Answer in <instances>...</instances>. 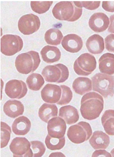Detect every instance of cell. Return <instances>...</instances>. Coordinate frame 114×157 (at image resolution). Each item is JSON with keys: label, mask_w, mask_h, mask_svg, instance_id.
<instances>
[{"label": "cell", "mask_w": 114, "mask_h": 157, "mask_svg": "<svg viewBox=\"0 0 114 157\" xmlns=\"http://www.w3.org/2000/svg\"><path fill=\"white\" fill-rule=\"evenodd\" d=\"M53 1H31V6L34 12L38 14H43L49 10L53 4Z\"/></svg>", "instance_id": "29"}, {"label": "cell", "mask_w": 114, "mask_h": 157, "mask_svg": "<svg viewBox=\"0 0 114 157\" xmlns=\"http://www.w3.org/2000/svg\"><path fill=\"white\" fill-rule=\"evenodd\" d=\"M42 99L48 104H56L59 102L62 95L61 86L53 84L45 85L41 92Z\"/></svg>", "instance_id": "13"}, {"label": "cell", "mask_w": 114, "mask_h": 157, "mask_svg": "<svg viewBox=\"0 0 114 157\" xmlns=\"http://www.w3.org/2000/svg\"><path fill=\"white\" fill-rule=\"evenodd\" d=\"M96 67V59L89 53L80 55L74 64V70L77 75L88 76L95 71Z\"/></svg>", "instance_id": "8"}, {"label": "cell", "mask_w": 114, "mask_h": 157, "mask_svg": "<svg viewBox=\"0 0 114 157\" xmlns=\"http://www.w3.org/2000/svg\"><path fill=\"white\" fill-rule=\"evenodd\" d=\"M57 115L58 108L55 105L45 103L39 108V116L40 119L45 123H47L52 118L57 117Z\"/></svg>", "instance_id": "24"}, {"label": "cell", "mask_w": 114, "mask_h": 157, "mask_svg": "<svg viewBox=\"0 0 114 157\" xmlns=\"http://www.w3.org/2000/svg\"><path fill=\"white\" fill-rule=\"evenodd\" d=\"M63 38V35L60 30L51 28L47 30L44 35V39L48 45H59Z\"/></svg>", "instance_id": "26"}, {"label": "cell", "mask_w": 114, "mask_h": 157, "mask_svg": "<svg viewBox=\"0 0 114 157\" xmlns=\"http://www.w3.org/2000/svg\"><path fill=\"white\" fill-rule=\"evenodd\" d=\"M106 49L109 52L114 53V34H110L104 39Z\"/></svg>", "instance_id": "33"}, {"label": "cell", "mask_w": 114, "mask_h": 157, "mask_svg": "<svg viewBox=\"0 0 114 157\" xmlns=\"http://www.w3.org/2000/svg\"><path fill=\"white\" fill-rule=\"evenodd\" d=\"M40 26L39 18L33 13L22 16L18 21V29L25 35H30L38 32Z\"/></svg>", "instance_id": "9"}, {"label": "cell", "mask_w": 114, "mask_h": 157, "mask_svg": "<svg viewBox=\"0 0 114 157\" xmlns=\"http://www.w3.org/2000/svg\"><path fill=\"white\" fill-rule=\"evenodd\" d=\"M92 89L107 98L114 95V75L98 73L92 77Z\"/></svg>", "instance_id": "4"}, {"label": "cell", "mask_w": 114, "mask_h": 157, "mask_svg": "<svg viewBox=\"0 0 114 157\" xmlns=\"http://www.w3.org/2000/svg\"><path fill=\"white\" fill-rule=\"evenodd\" d=\"M72 87L76 94L83 95L92 90V82L88 78L79 77L74 81Z\"/></svg>", "instance_id": "23"}, {"label": "cell", "mask_w": 114, "mask_h": 157, "mask_svg": "<svg viewBox=\"0 0 114 157\" xmlns=\"http://www.w3.org/2000/svg\"><path fill=\"white\" fill-rule=\"evenodd\" d=\"M99 69L103 74L114 75V54L105 53L102 55L99 59Z\"/></svg>", "instance_id": "21"}, {"label": "cell", "mask_w": 114, "mask_h": 157, "mask_svg": "<svg viewBox=\"0 0 114 157\" xmlns=\"http://www.w3.org/2000/svg\"><path fill=\"white\" fill-rule=\"evenodd\" d=\"M110 25L108 28V31L111 33H114V14L110 16Z\"/></svg>", "instance_id": "37"}, {"label": "cell", "mask_w": 114, "mask_h": 157, "mask_svg": "<svg viewBox=\"0 0 114 157\" xmlns=\"http://www.w3.org/2000/svg\"><path fill=\"white\" fill-rule=\"evenodd\" d=\"M41 63L39 54L31 51L18 55L15 61V66L18 72L28 75L36 71Z\"/></svg>", "instance_id": "3"}, {"label": "cell", "mask_w": 114, "mask_h": 157, "mask_svg": "<svg viewBox=\"0 0 114 157\" xmlns=\"http://www.w3.org/2000/svg\"><path fill=\"white\" fill-rule=\"evenodd\" d=\"M67 134L68 138L71 142L81 144L90 139L92 130L88 123L80 122L69 127Z\"/></svg>", "instance_id": "6"}, {"label": "cell", "mask_w": 114, "mask_h": 157, "mask_svg": "<svg viewBox=\"0 0 114 157\" xmlns=\"http://www.w3.org/2000/svg\"><path fill=\"white\" fill-rule=\"evenodd\" d=\"M31 144L33 152V157H42L46 151V148L44 144L39 141H33L31 142Z\"/></svg>", "instance_id": "32"}, {"label": "cell", "mask_w": 114, "mask_h": 157, "mask_svg": "<svg viewBox=\"0 0 114 157\" xmlns=\"http://www.w3.org/2000/svg\"><path fill=\"white\" fill-rule=\"evenodd\" d=\"M60 86L62 89V95L60 100H59L57 104L59 105L68 104L73 98V92L71 88L68 86L61 85Z\"/></svg>", "instance_id": "31"}, {"label": "cell", "mask_w": 114, "mask_h": 157, "mask_svg": "<svg viewBox=\"0 0 114 157\" xmlns=\"http://www.w3.org/2000/svg\"><path fill=\"white\" fill-rule=\"evenodd\" d=\"M42 75L46 81L51 83H63L68 78L69 70L63 64L47 65L44 68Z\"/></svg>", "instance_id": "5"}, {"label": "cell", "mask_w": 114, "mask_h": 157, "mask_svg": "<svg viewBox=\"0 0 114 157\" xmlns=\"http://www.w3.org/2000/svg\"><path fill=\"white\" fill-rule=\"evenodd\" d=\"M82 8L81 1H61L55 4L52 12L57 19L74 22L81 18Z\"/></svg>", "instance_id": "2"}, {"label": "cell", "mask_w": 114, "mask_h": 157, "mask_svg": "<svg viewBox=\"0 0 114 157\" xmlns=\"http://www.w3.org/2000/svg\"><path fill=\"white\" fill-rule=\"evenodd\" d=\"M59 116L63 118L68 125L75 124L79 119L78 110L71 105L63 106L60 108Z\"/></svg>", "instance_id": "20"}, {"label": "cell", "mask_w": 114, "mask_h": 157, "mask_svg": "<svg viewBox=\"0 0 114 157\" xmlns=\"http://www.w3.org/2000/svg\"><path fill=\"white\" fill-rule=\"evenodd\" d=\"M102 7L107 12H114V1H103Z\"/></svg>", "instance_id": "35"}, {"label": "cell", "mask_w": 114, "mask_h": 157, "mask_svg": "<svg viewBox=\"0 0 114 157\" xmlns=\"http://www.w3.org/2000/svg\"><path fill=\"white\" fill-rule=\"evenodd\" d=\"M109 19L106 14L97 12L93 14L89 19V27L96 33H102L108 28Z\"/></svg>", "instance_id": "14"}, {"label": "cell", "mask_w": 114, "mask_h": 157, "mask_svg": "<svg viewBox=\"0 0 114 157\" xmlns=\"http://www.w3.org/2000/svg\"><path fill=\"white\" fill-rule=\"evenodd\" d=\"M66 129V123L60 117L52 118L47 123L48 135L53 138L61 139L64 137Z\"/></svg>", "instance_id": "12"}, {"label": "cell", "mask_w": 114, "mask_h": 157, "mask_svg": "<svg viewBox=\"0 0 114 157\" xmlns=\"http://www.w3.org/2000/svg\"><path fill=\"white\" fill-rule=\"evenodd\" d=\"M110 154H111V155H112V157H114V148L111 151Z\"/></svg>", "instance_id": "38"}, {"label": "cell", "mask_w": 114, "mask_h": 157, "mask_svg": "<svg viewBox=\"0 0 114 157\" xmlns=\"http://www.w3.org/2000/svg\"><path fill=\"white\" fill-rule=\"evenodd\" d=\"M86 47L90 53L93 54H99L104 51V40L100 36L95 34L88 39Z\"/></svg>", "instance_id": "18"}, {"label": "cell", "mask_w": 114, "mask_h": 157, "mask_svg": "<svg viewBox=\"0 0 114 157\" xmlns=\"http://www.w3.org/2000/svg\"><path fill=\"white\" fill-rule=\"evenodd\" d=\"M104 107V100L100 94L90 92L84 94L81 99L80 112L83 117L89 121L98 118Z\"/></svg>", "instance_id": "1"}, {"label": "cell", "mask_w": 114, "mask_h": 157, "mask_svg": "<svg viewBox=\"0 0 114 157\" xmlns=\"http://www.w3.org/2000/svg\"><path fill=\"white\" fill-rule=\"evenodd\" d=\"M10 151L14 157H33L31 144L25 137H15L10 144Z\"/></svg>", "instance_id": "10"}, {"label": "cell", "mask_w": 114, "mask_h": 157, "mask_svg": "<svg viewBox=\"0 0 114 157\" xmlns=\"http://www.w3.org/2000/svg\"><path fill=\"white\" fill-rule=\"evenodd\" d=\"M23 46V40L18 35H5L1 39V52L6 56L15 55L22 51Z\"/></svg>", "instance_id": "7"}, {"label": "cell", "mask_w": 114, "mask_h": 157, "mask_svg": "<svg viewBox=\"0 0 114 157\" xmlns=\"http://www.w3.org/2000/svg\"><path fill=\"white\" fill-rule=\"evenodd\" d=\"M61 45L66 51L71 53H76L82 48L83 42L79 35L71 33L65 36L63 38Z\"/></svg>", "instance_id": "15"}, {"label": "cell", "mask_w": 114, "mask_h": 157, "mask_svg": "<svg viewBox=\"0 0 114 157\" xmlns=\"http://www.w3.org/2000/svg\"><path fill=\"white\" fill-rule=\"evenodd\" d=\"M92 157H112V155L110 153L108 152L107 151L104 150H98L95 151L93 153Z\"/></svg>", "instance_id": "36"}, {"label": "cell", "mask_w": 114, "mask_h": 157, "mask_svg": "<svg viewBox=\"0 0 114 157\" xmlns=\"http://www.w3.org/2000/svg\"><path fill=\"white\" fill-rule=\"evenodd\" d=\"M101 123L104 131L109 136H114V110L104 112L101 117Z\"/></svg>", "instance_id": "25"}, {"label": "cell", "mask_w": 114, "mask_h": 157, "mask_svg": "<svg viewBox=\"0 0 114 157\" xmlns=\"http://www.w3.org/2000/svg\"><path fill=\"white\" fill-rule=\"evenodd\" d=\"M28 88L33 91H39L44 84V80L41 75L39 73H32L26 79Z\"/></svg>", "instance_id": "27"}, {"label": "cell", "mask_w": 114, "mask_h": 157, "mask_svg": "<svg viewBox=\"0 0 114 157\" xmlns=\"http://www.w3.org/2000/svg\"><path fill=\"white\" fill-rule=\"evenodd\" d=\"M89 143L94 149H106L110 144V137L103 132L96 131L92 134Z\"/></svg>", "instance_id": "16"}, {"label": "cell", "mask_w": 114, "mask_h": 157, "mask_svg": "<svg viewBox=\"0 0 114 157\" xmlns=\"http://www.w3.org/2000/svg\"><path fill=\"white\" fill-rule=\"evenodd\" d=\"M11 134L10 126L4 122H1V148H4L9 142Z\"/></svg>", "instance_id": "30"}, {"label": "cell", "mask_w": 114, "mask_h": 157, "mask_svg": "<svg viewBox=\"0 0 114 157\" xmlns=\"http://www.w3.org/2000/svg\"><path fill=\"white\" fill-rule=\"evenodd\" d=\"M41 55L45 63H52L60 60L61 54L58 47L47 45L42 49Z\"/></svg>", "instance_id": "22"}, {"label": "cell", "mask_w": 114, "mask_h": 157, "mask_svg": "<svg viewBox=\"0 0 114 157\" xmlns=\"http://www.w3.org/2000/svg\"><path fill=\"white\" fill-rule=\"evenodd\" d=\"M31 122L26 116L19 117L14 120L12 125V131L17 136H25L30 132Z\"/></svg>", "instance_id": "19"}, {"label": "cell", "mask_w": 114, "mask_h": 157, "mask_svg": "<svg viewBox=\"0 0 114 157\" xmlns=\"http://www.w3.org/2000/svg\"><path fill=\"white\" fill-rule=\"evenodd\" d=\"M28 89L25 83L22 80H11L6 83V94L11 99H22L25 96Z\"/></svg>", "instance_id": "11"}, {"label": "cell", "mask_w": 114, "mask_h": 157, "mask_svg": "<svg viewBox=\"0 0 114 157\" xmlns=\"http://www.w3.org/2000/svg\"><path fill=\"white\" fill-rule=\"evenodd\" d=\"M66 140L65 136L61 139L53 138L47 135L45 138V144L48 149L55 151L63 149L65 145Z\"/></svg>", "instance_id": "28"}, {"label": "cell", "mask_w": 114, "mask_h": 157, "mask_svg": "<svg viewBox=\"0 0 114 157\" xmlns=\"http://www.w3.org/2000/svg\"><path fill=\"white\" fill-rule=\"evenodd\" d=\"M83 8L88 10H95L99 7L100 1H81Z\"/></svg>", "instance_id": "34"}, {"label": "cell", "mask_w": 114, "mask_h": 157, "mask_svg": "<svg viewBox=\"0 0 114 157\" xmlns=\"http://www.w3.org/2000/svg\"><path fill=\"white\" fill-rule=\"evenodd\" d=\"M24 105L20 101L9 100L7 101L3 106V111L6 116L14 118L24 114Z\"/></svg>", "instance_id": "17"}]
</instances>
